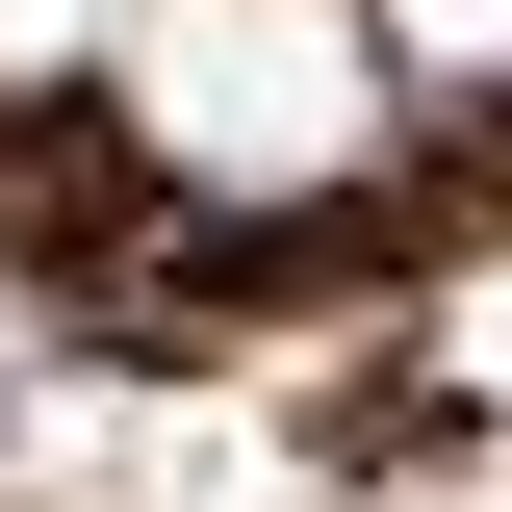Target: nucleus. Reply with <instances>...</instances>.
I'll list each match as a JSON object with an SVG mask.
<instances>
[{
    "instance_id": "1",
    "label": "nucleus",
    "mask_w": 512,
    "mask_h": 512,
    "mask_svg": "<svg viewBox=\"0 0 512 512\" xmlns=\"http://www.w3.org/2000/svg\"><path fill=\"white\" fill-rule=\"evenodd\" d=\"M128 154L180 205H359L384 180V128H410V77H384V26L359 0H128Z\"/></svg>"
},
{
    "instance_id": "2",
    "label": "nucleus",
    "mask_w": 512,
    "mask_h": 512,
    "mask_svg": "<svg viewBox=\"0 0 512 512\" xmlns=\"http://www.w3.org/2000/svg\"><path fill=\"white\" fill-rule=\"evenodd\" d=\"M410 103H512V0H359Z\"/></svg>"
},
{
    "instance_id": "3",
    "label": "nucleus",
    "mask_w": 512,
    "mask_h": 512,
    "mask_svg": "<svg viewBox=\"0 0 512 512\" xmlns=\"http://www.w3.org/2000/svg\"><path fill=\"white\" fill-rule=\"evenodd\" d=\"M128 52V0H0V103H52V77Z\"/></svg>"
}]
</instances>
